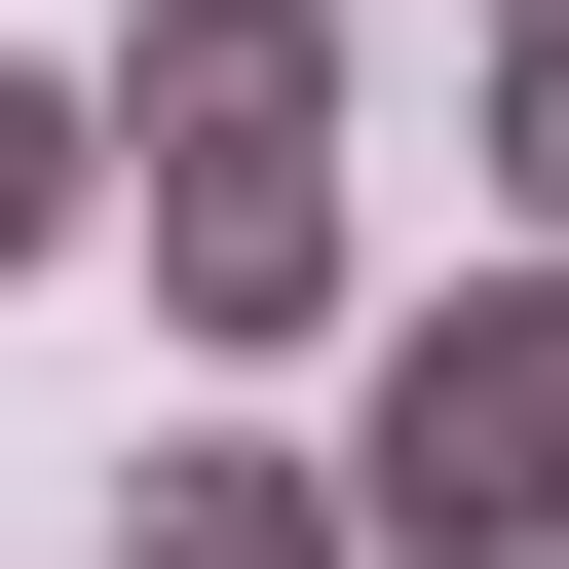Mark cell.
<instances>
[{
  "mask_svg": "<svg viewBox=\"0 0 569 569\" xmlns=\"http://www.w3.org/2000/svg\"><path fill=\"white\" fill-rule=\"evenodd\" d=\"M493 77H569V0H493Z\"/></svg>",
  "mask_w": 569,
  "mask_h": 569,
  "instance_id": "7",
  "label": "cell"
},
{
  "mask_svg": "<svg viewBox=\"0 0 569 569\" xmlns=\"http://www.w3.org/2000/svg\"><path fill=\"white\" fill-rule=\"evenodd\" d=\"M152 342L190 380H305L342 342V190H152Z\"/></svg>",
  "mask_w": 569,
  "mask_h": 569,
  "instance_id": "3",
  "label": "cell"
},
{
  "mask_svg": "<svg viewBox=\"0 0 569 569\" xmlns=\"http://www.w3.org/2000/svg\"><path fill=\"white\" fill-rule=\"evenodd\" d=\"M114 228V77H0V266H77Z\"/></svg>",
  "mask_w": 569,
  "mask_h": 569,
  "instance_id": "5",
  "label": "cell"
},
{
  "mask_svg": "<svg viewBox=\"0 0 569 569\" xmlns=\"http://www.w3.org/2000/svg\"><path fill=\"white\" fill-rule=\"evenodd\" d=\"M114 152L152 190H342V0H114Z\"/></svg>",
  "mask_w": 569,
  "mask_h": 569,
  "instance_id": "2",
  "label": "cell"
},
{
  "mask_svg": "<svg viewBox=\"0 0 569 569\" xmlns=\"http://www.w3.org/2000/svg\"><path fill=\"white\" fill-rule=\"evenodd\" d=\"M152 569H380V531H342V456H228V418H190V456H152Z\"/></svg>",
  "mask_w": 569,
  "mask_h": 569,
  "instance_id": "4",
  "label": "cell"
},
{
  "mask_svg": "<svg viewBox=\"0 0 569 569\" xmlns=\"http://www.w3.org/2000/svg\"><path fill=\"white\" fill-rule=\"evenodd\" d=\"M493 190H531V228H569V77H493Z\"/></svg>",
  "mask_w": 569,
  "mask_h": 569,
  "instance_id": "6",
  "label": "cell"
},
{
  "mask_svg": "<svg viewBox=\"0 0 569 569\" xmlns=\"http://www.w3.org/2000/svg\"><path fill=\"white\" fill-rule=\"evenodd\" d=\"M342 531L380 569H569V266H456V305L342 342Z\"/></svg>",
  "mask_w": 569,
  "mask_h": 569,
  "instance_id": "1",
  "label": "cell"
}]
</instances>
